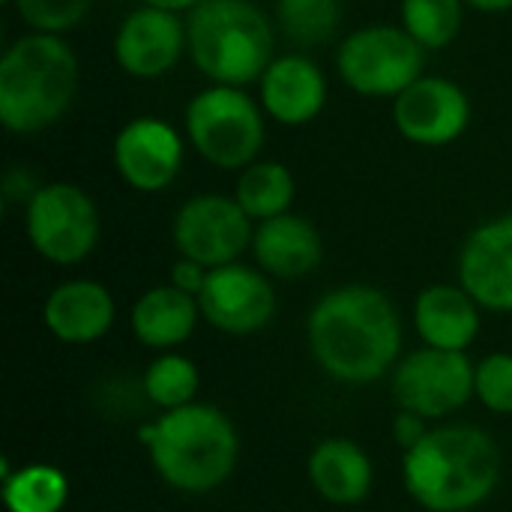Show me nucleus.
Listing matches in <instances>:
<instances>
[{"label":"nucleus","mask_w":512,"mask_h":512,"mask_svg":"<svg viewBox=\"0 0 512 512\" xmlns=\"http://www.w3.org/2000/svg\"><path fill=\"white\" fill-rule=\"evenodd\" d=\"M309 345L327 375L345 384H372L399 357V312L378 288H336L309 315Z\"/></svg>","instance_id":"obj_1"},{"label":"nucleus","mask_w":512,"mask_h":512,"mask_svg":"<svg viewBox=\"0 0 512 512\" xmlns=\"http://www.w3.org/2000/svg\"><path fill=\"white\" fill-rule=\"evenodd\" d=\"M501 480L495 441L474 426H441L405 453V486L429 512H468Z\"/></svg>","instance_id":"obj_2"},{"label":"nucleus","mask_w":512,"mask_h":512,"mask_svg":"<svg viewBox=\"0 0 512 512\" xmlns=\"http://www.w3.org/2000/svg\"><path fill=\"white\" fill-rule=\"evenodd\" d=\"M78 57L63 36L24 33L0 57V123L15 135L54 126L75 102Z\"/></svg>","instance_id":"obj_3"},{"label":"nucleus","mask_w":512,"mask_h":512,"mask_svg":"<svg viewBox=\"0 0 512 512\" xmlns=\"http://www.w3.org/2000/svg\"><path fill=\"white\" fill-rule=\"evenodd\" d=\"M150 450V462L159 477L189 495H204L222 486L240 453L231 420L210 405H183L165 411L156 426L138 432Z\"/></svg>","instance_id":"obj_4"},{"label":"nucleus","mask_w":512,"mask_h":512,"mask_svg":"<svg viewBox=\"0 0 512 512\" xmlns=\"http://www.w3.org/2000/svg\"><path fill=\"white\" fill-rule=\"evenodd\" d=\"M189 54L213 84L246 87L276 60L273 21L252 0H204L186 15Z\"/></svg>","instance_id":"obj_5"},{"label":"nucleus","mask_w":512,"mask_h":512,"mask_svg":"<svg viewBox=\"0 0 512 512\" xmlns=\"http://www.w3.org/2000/svg\"><path fill=\"white\" fill-rule=\"evenodd\" d=\"M186 135L210 165L222 171L249 168L267 141L264 108L243 87L210 84L186 105Z\"/></svg>","instance_id":"obj_6"},{"label":"nucleus","mask_w":512,"mask_h":512,"mask_svg":"<svg viewBox=\"0 0 512 512\" xmlns=\"http://www.w3.org/2000/svg\"><path fill=\"white\" fill-rule=\"evenodd\" d=\"M336 69L354 93L366 99H396L426 75V48L402 24H369L339 42Z\"/></svg>","instance_id":"obj_7"},{"label":"nucleus","mask_w":512,"mask_h":512,"mask_svg":"<svg viewBox=\"0 0 512 512\" xmlns=\"http://www.w3.org/2000/svg\"><path fill=\"white\" fill-rule=\"evenodd\" d=\"M24 228L33 249L54 264L84 261L99 240V210L75 183H45L27 201Z\"/></svg>","instance_id":"obj_8"},{"label":"nucleus","mask_w":512,"mask_h":512,"mask_svg":"<svg viewBox=\"0 0 512 512\" xmlns=\"http://www.w3.org/2000/svg\"><path fill=\"white\" fill-rule=\"evenodd\" d=\"M477 366L465 351L423 348L408 354L393 372V396L402 411L447 417L474 396Z\"/></svg>","instance_id":"obj_9"},{"label":"nucleus","mask_w":512,"mask_h":512,"mask_svg":"<svg viewBox=\"0 0 512 512\" xmlns=\"http://www.w3.org/2000/svg\"><path fill=\"white\" fill-rule=\"evenodd\" d=\"M252 219L225 195H195L174 216V246L183 258L201 267L237 264L246 246H252Z\"/></svg>","instance_id":"obj_10"},{"label":"nucleus","mask_w":512,"mask_h":512,"mask_svg":"<svg viewBox=\"0 0 512 512\" xmlns=\"http://www.w3.org/2000/svg\"><path fill=\"white\" fill-rule=\"evenodd\" d=\"M393 123L399 135L417 147H447L465 135L471 99L450 78L420 75L393 99Z\"/></svg>","instance_id":"obj_11"},{"label":"nucleus","mask_w":512,"mask_h":512,"mask_svg":"<svg viewBox=\"0 0 512 512\" xmlns=\"http://www.w3.org/2000/svg\"><path fill=\"white\" fill-rule=\"evenodd\" d=\"M183 51H189L186 18L153 6L132 9L114 36L117 66L141 81L168 75L180 63Z\"/></svg>","instance_id":"obj_12"},{"label":"nucleus","mask_w":512,"mask_h":512,"mask_svg":"<svg viewBox=\"0 0 512 512\" xmlns=\"http://www.w3.org/2000/svg\"><path fill=\"white\" fill-rule=\"evenodd\" d=\"M111 159L132 189L162 192L183 168V138L159 117H135L117 132Z\"/></svg>","instance_id":"obj_13"},{"label":"nucleus","mask_w":512,"mask_h":512,"mask_svg":"<svg viewBox=\"0 0 512 512\" xmlns=\"http://www.w3.org/2000/svg\"><path fill=\"white\" fill-rule=\"evenodd\" d=\"M198 309L216 330L243 336L270 324L276 312V294L264 273L243 264H225L207 273V282L198 294Z\"/></svg>","instance_id":"obj_14"},{"label":"nucleus","mask_w":512,"mask_h":512,"mask_svg":"<svg viewBox=\"0 0 512 512\" xmlns=\"http://www.w3.org/2000/svg\"><path fill=\"white\" fill-rule=\"evenodd\" d=\"M459 279L477 306L512 312V216L492 219L468 237Z\"/></svg>","instance_id":"obj_15"},{"label":"nucleus","mask_w":512,"mask_h":512,"mask_svg":"<svg viewBox=\"0 0 512 512\" xmlns=\"http://www.w3.org/2000/svg\"><path fill=\"white\" fill-rule=\"evenodd\" d=\"M261 108L282 126H306L327 105V78L306 54L276 57L258 81Z\"/></svg>","instance_id":"obj_16"},{"label":"nucleus","mask_w":512,"mask_h":512,"mask_svg":"<svg viewBox=\"0 0 512 512\" xmlns=\"http://www.w3.org/2000/svg\"><path fill=\"white\" fill-rule=\"evenodd\" d=\"M252 252L264 273L276 279H303L321 264L324 246L318 228L309 219L282 213L276 219L258 222L252 234Z\"/></svg>","instance_id":"obj_17"},{"label":"nucleus","mask_w":512,"mask_h":512,"mask_svg":"<svg viewBox=\"0 0 512 512\" xmlns=\"http://www.w3.org/2000/svg\"><path fill=\"white\" fill-rule=\"evenodd\" d=\"M42 318L60 342L87 345L102 339L114 324V300L99 282L72 279L51 291Z\"/></svg>","instance_id":"obj_18"},{"label":"nucleus","mask_w":512,"mask_h":512,"mask_svg":"<svg viewBox=\"0 0 512 512\" xmlns=\"http://www.w3.org/2000/svg\"><path fill=\"white\" fill-rule=\"evenodd\" d=\"M414 321L429 348L465 351L480 333L477 300L465 288L432 285L417 297Z\"/></svg>","instance_id":"obj_19"},{"label":"nucleus","mask_w":512,"mask_h":512,"mask_svg":"<svg viewBox=\"0 0 512 512\" xmlns=\"http://www.w3.org/2000/svg\"><path fill=\"white\" fill-rule=\"evenodd\" d=\"M198 312V297L174 285H159L138 297L132 309V333L141 345L165 351L183 345L192 336Z\"/></svg>","instance_id":"obj_20"},{"label":"nucleus","mask_w":512,"mask_h":512,"mask_svg":"<svg viewBox=\"0 0 512 512\" xmlns=\"http://www.w3.org/2000/svg\"><path fill=\"white\" fill-rule=\"evenodd\" d=\"M309 480L330 504H357L372 489V462L354 441L327 438L309 456Z\"/></svg>","instance_id":"obj_21"},{"label":"nucleus","mask_w":512,"mask_h":512,"mask_svg":"<svg viewBox=\"0 0 512 512\" xmlns=\"http://www.w3.org/2000/svg\"><path fill=\"white\" fill-rule=\"evenodd\" d=\"M294 192H297L294 174L282 162L258 159L249 168H243L234 198L252 222H267L282 213H291Z\"/></svg>","instance_id":"obj_22"},{"label":"nucleus","mask_w":512,"mask_h":512,"mask_svg":"<svg viewBox=\"0 0 512 512\" xmlns=\"http://www.w3.org/2000/svg\"><path fill=\"white\" fill-rule=\"evenodd\" d=\"M276 24L297 48L327 45L342 24V0H276Z\"/></svg>","instance_id":"obj_23"},{"label":"nucleus","mask_w":512,"mask_h":512,"mask_svg":"<svg viewBox=\"0 0 512 512\" xmlns=\"http://www.w3.org/2000/svg\"><path fill=\"white\" fill-rule=\"evenodd\" d=\"M66 495V477L51 465H27L18 474H3V504L9 512H60Z\"/></svg>","instance_id":"obj_24"},{"label":"nucleus","mask_w":512,"mask_h":512,"mask_svg":"<svg viewBox=\"0 0 512 512\" xmlns=\"http://www.w3.org/2000/svg\"><path fill=\"white\" fill-rule=\"evenodd\" d=\"M465 0H402L399 21L402 27L426 48L441 51L453 45L462 30Z\"/></svg>","instance_id":"obj_25"},{"label":"nucleus","mask_w":512,"mask_h":512,"mask_svg":"<svg viewBox=\"0 0 512 512\" xmlns=\"http://www.w3.org/2000/svg\"><path fill=\"white\" fill-rule=\"evenodd\" d=\"M195 390H198V369L192 360H186L180 354H165V357L153 360L144 375V393L150 396L153 405H159L165 411L192 405Z\"/></svg>","instance_id":"obj_26"},{"label":"nucleus","mask_w":512,"mask_h":512,"mask_svg":"<svg viewBox=\"0 0 512 512\" xmlns=\"http://www.w3.org/2000/svg\"><path fill=\"white\" fill-rule=\"evenodd\" d=\"M93 3L96 0H12V9L33 33L63 36L90 15Z\"/></svg>","instance_id":"obj_27"},{"label":"nucleus","mask_w":512,"mask_h":512,"mask_svg":"<svg viewBox=\"0 0 512 512\" xmlns=\"http://www.w3.org/2000/svg\"><path fill=\"white\" fill-rule=\"evenodd\" d=\"M474 396L498 414H512V354H492L477 366Z\"/></svg>","instance_id":"obj_28"},{"label":"nucleus","mask_w":512,"mask_h":512,"mask_svg":"<svg viewBox=\"0 0 512 512\" xmlns=\"http://www.w3.org/2000/svg\"><path fill=\"white\" fill-rule=\"evenodd\" d=\"M207 273H210V270L201 267L198 261L180 258V261L174 264V270H171V285L180 288V291H186V294H192V297H198L201 288H204V282H207Z\"/></svg>","instance_id":"obj_29"},{"label":"nucleus","mask_w":512,"mask_h":512,"mask_svg":"<svg viewBox=\"0 0 512 512\" xmlns=\"http://www.w3.org/2000/svg\"><path fill=\"white\" fill-rule=\"evenodd\" d=\"M393 435H396L399 447L408 453L411 447H417V444L429 435V429H426V417L411 414V411H402V414L396 417V423H393Z\"/></svg>","instance_id":"obj_30"},{"label":"nucleus","mask_w":512,"mask_h":512,"mask_svg":"<svg viewBox=\"0 0 512 512\" xmlns=\"http://www.w3.org/2000/svg\"><path fill=\"white\" fill-rule=\"evenodd\" d=\"M204 0H141V6H153V9H165V12H192L195 6H201Z\"/></svg>","instance_id":"obj_31"},{"label":"nucleus","mask_w":512,"mask_h":512,"mask_svg":"<svg viewBox=\"0 0 512 512\" xmlns=\"http://www.w3.org/2000/svg\"><path fill=\"white\" fill-rule=\"evenodd\" d=\"M477 12H507L512 9V0H465Z\"/></svg>","instance_id":"obj_32"},{"label":"nucleus","mask_w":512,"mask_h":512,"mask_svg":"<svg viewBox=\"0 0 512 512\" xmlns=\"http://www.w3.org/2000/svg\"><path fill=\"white\" fill-rule=\"evenodd\" d=\"M0 3H9V6H12V0H0Z\"/></svg>","instance_id":"obj_33"}]
</instances>
